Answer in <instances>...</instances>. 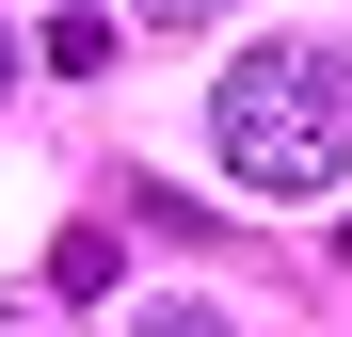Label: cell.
I'll use <instances>...</instances> for the list:
<instances>
[{
	"mask_svg": "<svg viewBox=\"0 0 352 337\" xmlns=\"http://www.w3.org/2000/svg\"><path fill=\"white\" fill-rule=\"evenodd\" d=\"M0 337H48V321H32V305H0Z\"/></svg>",
	"mask_w": 352,
	"mask_h": 337,
	"instance_id": "cell-5",
	"label": "cell"
},
{
	"mask_svg": "<svg viewBox=\"0 0 352 337\" xmlns=\"http://www.w3.org/2000/svg\"><path fill=\"white\" fill-rule=\"evenodd\" d=\"M0 96H16V32H0Z\"/></svg>",
	"mask_w": 352,
	"mask_h": 337,
	"instance_id": "cell-6",
	"label": "cell"
},
{
	"mask_svg": "<svg viewBox=\"0 0 352 337\" xmlns=\"http://www.w3.org/2000/svg\"><path fill=\"white\" fill-rule=\"evenodd\" d=\"M48 65H65V81H96V65H112V17H96V0H80V17H48Z\"/></svg>",
	"mask_w": 352,
	"mask_h": 337,
	"instance_id": "cell-2",
	"label": "cell"
},
{
	"mask_svg": "<svg viewBox=\"0 0 352 337\" xmlns=\"http://www.w3.org/2000/svg\"><path fill=\"white\" fill-rule=\"evenodd\" d=\"M144 17H160V32H192V17H208V0H144Z\"/></svg>",
	"mask_w": 352,
	"mask_h": 337,
	"instance_id": "cell-4",
	"label": "cell"
},
{
	"mask_svg": "<svg viewBox=\"0 0 352 337\" xmlns=\"http://www.w3.org/2000/svg\"><path fill=\"white\" fill-rule=\"evenodd\" d=\"M144 337H224V321L208 305H144Z\"/></svg>",
	"mask_w": 352,
	"mask_h": 337,
	"instance_id": "cell-3",
	"label": "cell"
},
{
	"mask_svg": "<svg viewBox=\"0 0 352 337\" xmlns=\"http://www.w3.org/2000/svg\"><path fill=\"white\" fill-rule=\"evenodd\" d=\"M208 145H224L241 193H320V177H352V65L305 48V32L241 48V65L208 81Z\"/></svg>",
	"mask_w": 352,
	"mask_h": 337,
	"instance_id": "cell-1",
	"label": "cell"
}]
</instances>
